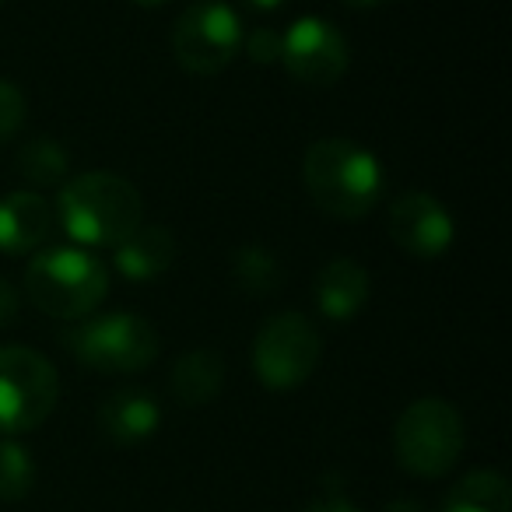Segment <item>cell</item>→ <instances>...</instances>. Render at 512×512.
Segmentation results:
<instances>
[{
	"mask_svg": "<svg viewBox=\"0 0 512 512\" xmlns=\"http://www.w3.org/2000/svg\"><path fill=\"white\" fill-rule=\"evenodd\" d=\"M60 344L85 369L102 376H130L158 358V334L148 320L130 313H106L64 330Z\"/></svg>",
	"mask_w": 512,
	"mask_h": 512,
	"instance_id": "277c9868",
	"label": "cell"
},
{
	"mask_svg": "<svg viewBox=\"0 0 512 512\" xmlns=\"http://www.w3.org/2000/svg\"><path fill=\"white\" fill-rule=\"evenodd\" d=\"M242 43H246V53L253 64H278L281 60V32L256 29L249 36H242Z\"/></svg>",
	"mask_w": 512,
	"mask_h": 512,
	"instance_id": "44dd1931",
	"label": "cell"
},
{
	"mask_svg": "<svg viewBox=\"0 0 512 512\" xmlns=\"http://www.w3.org/2000/svg\"><path fill=\"white\" fill-rule=\"evenodd\" d=\"M18 306H22V299H18L15 285H8V281L0 278V327L15 320V316H18Z\"/></svg>",
	"mask_w": 512,
	"mask_h": 512,
	"instance_id": "603a6c76",
	"label": "cell"
},
{
	"mask_svg": "<svg viewBox=\"0 0 512 512\" xmlns=\"http://www.w3.org/2000/svg\"><path fill=\"white\" fill-rule=\"evenodd\" d=\"M369 292H372L369 271H365L358 260H351V256L330 260V264L316 274V285H313L316 306L334 323L355 320L365 309V302H369Z\"/></svg>",
	"mask_w": 512,
	"mask_h": 512,
	"instance_id": "4fadbf2b",
	"label": "cell"
},
{
	"mask_svg": "<svg viewBox=\"0 0 512 512\" xmlns=\"http://www.w3.org/2000/svg\"><path fill=\"white\" fill-rule=\"evenodd\" d=\"M249 8H256V11H274V8H281L285 0H246Z\"/></svg>",
	"mask_w": 512,
	"mask_h": 512,
	"instance_id": "d4e9b609",
	"label": "cell"
},
{
	"mask_svg": "<svg viewBox=\"0 0 512 512\" xmlns=\"http://www.w3.org/2000/svg\"><path fill=\"white\" fill-rule=\"evenodd\" d=\"M25 123V95L18 85H11L8 78H0V144H8L11 137H18Z\"/></svg>",
	"mask_w": 512,
	"mask_h": 512,
	"instance_id": "ffe728a7",
	"label": "cell"
},
{
	"mask_svg": "<svg viewBox=\"0 0 512 512\" xmlns=\"http://www.w3.org/2000/svg\"><path fill=\"white\" fill-rule=\"evenodd\" d=\"M383 512H428V509H425V505H418V502H407V498H404V502H390Z\"/></svg>",
	"mask_w": 512,
	"mask_h": 512,
	"instance_id": "cb8c5ba5",
	"label": "cell"
},
{
	"mask_svg": "<svg viewBox=\"0 0 512 512\" xmlns=\"http://www.w3.org/2000/svg\"><path fill=\"white\" fill-rule=\"evenodd\" d=\"M242 50V22L225 0H197L172 29V53L179 67L197 78L221 74Z\"/></svg>",
	"mask_w": 512,
	"mask_h": 512,
	"instance_id": "ba28073f",
	"label": "cell"
},
{
	"mask_svg": "<svg viewBox=\"0 0 512 512\" xmlns=\"http://www.w3.org/2000/svg\"><path fill=\"white\" fill-rule=\"evenodd\" d=\"M53 232V211L39 193L18 190L0 200V253L25 256L46 246Z\"/></svg>",
	"mask_w": 512,
	"mask_h": 512,
	"instance_id": "7c38bea8",
	"label": "cell"
},
{
	"mask_svg": "<svg viewBox=\"0 0 512 512\" xmlns=\"http://www.w3.org/2000/svg\"><path fill=\"white\" fill-rule=\"evenodd\" d=\"M25 295L53 320H85L106 302L109 271L81 246H46L25 267Z\"/></svg>",
	"mask_w": 512,
	"mask_h": 512,
	"instance_id": "3957f363",
	"label": "cell"
},
{
	"mask_svg": "<svg viewBox=\"0 0 512 512\" xmlns=\"http://www.w3.org/2000/svg\"><path fill=\"white\" fill-rule=\"evenodd\" d=\"M323 355V337L316 323L302 313H278L256 330L253 372L274 393L302 386L316 372Z\"/></svg>",
	"mask_w": 512,
	"mask_h": 512,
	"instance_id": "52a82bcc",
	"label": "cell"
},
{
	"mask_svg": "<svg viewBox=\"0 0 512 512\" xmlns=\"http://www.w3.org/2000/svg\"><path fill=\"white\" fill-rule=\"evenodd\" d=\"M57 214L81 249H116L144 225V200L116 172H81L60 186Z\"/></svg>",
	"mask_w": 512,
	"mask_h": 512,
	"instance_id": "6da1fadb",
	"label": "cell"
},
{
	"mask_svg": "<svg viewBox=\"0 0 512 512\" xmlns=\"http://www.w3.org/2000/svg\"><path fill=\"white\" fill-rule=\"evenodd\" d=\"M302 179L313 204L337 221H362L383 193L379 158L348 137H323L309 144Z\"/></svg>",
	"mask_w": 512,
	"mask_h": 512,
	"instance_id": "7a4b0ae2",
	"label": "cell"
},
{
	"mask_svg": "<svg viewBox=\"0 0 512 512\" xmlns=\"http://www.w3.org/2000/svg\"><path fill=\"white\" fill-rule=\"evenodd\" d=\"M281 64L302 85L330 88L344 78L351 64L348 39L334 22L306 15L281 36Z\"/></svg>",
	"mask_w": 512,
	"mask_h": 512,
	"instance_id": "9c48e42d",
	"label": "cell"
},
{
	"mask_svg": "<svg viewBox=\"0 0 512 512\" xmlns=\"http://www.w3.org/2000/svg\"><path fill=\"white\" fill-rule=\"evenodd\" d=\"M176 264V239L162 225H141L116 246V267L127 281H158Z\"/></svg>",
	"mask_w": 512,
	"mask_h": 512,
	"instance_id": "5bb4252c",
	"label": "cell"
},
{
	"mask_svg": "<svg viewBox=\"0 0 512 512\" xmlns=\"http://www.w3.org/2000/svg\"><path fill=\"white\" fill-rule=\"evenodd\" d=\"M60 400V376L46 355L8 344L0 348V435L39 428Z\"/></svg>",
	"mask_w": 512,
	"mask_h": 512,
	"instance_id": "8992f818",
	"label": "cell"
},
{
	"mask_svg": "<svg viewBox=\"0 0 512 512\" xmlns=\"http://www.w3.org/2000/svg\"><path fill=\"white\" fill-rule=\"evenodd\" d=\"M306 512H358V509L348 495H341V491H323L316 502L306 505Z\"/></svg>",
	"mask_w": 512,
	"mask_h": 512,
	"instance_id": "7402d4cb",
	"label": "cell"
},
{
	"mask_svg": "<svg viewBox=\"0 0 512 512\" xmlns=\"http://www.w3.org/2000/svg\"><path fill=\"white\" fill-rule=\"evenodd\" d=\"M169 383L179 404H186V407L211 404L221 393V383H225V358L211 348L186 351V355L172 365Z\"/></svg>",
	"mask_w": 512,
	"mask_h": 512,
	"instance_id": "9a60e30c",
	"label": "cell"
},
{
	"mask_svg": "<svg viewBox=\"0 0 512 512\" xmlns=\"http://www.w3.org/2000/svg\"><path fill=\"white\" fill-rule=\"evenodd\" d=\"M456 225L449 211L425 190H407L390 207V239L418 260H435L453 246Z\"/></svg>",
	"mask_w": 512,
	"mask_h": 512,
	"instance_id": "30bf717a",
	"label": "cell"
},
{
	"mask_svg": "<svg viewBox=\"0 0 512 512\" xmlns=\"http://www.w3.org/2000/svg\"><path fill=\"white\" fill-rule=\"evenodd\" d=\"M348 8H358V11H365V8H376V4H383V0H344Z\"/></svg>",
	"mask_w": 512,
	"mask_h": 512,
	"instance_id": "484cf974",
	"label": "cell"
},
{
	"mask_svg": "<svg viewBox=\"0 0 512 512\" xmlns=\"http://www.w3.org/2000/svg\"><path fill=\"white\" fill-rule=\"evenodd\" d=\"M134 4H141V8H162V4H169V0H134Z\"/></svg>",
	"mask_w": 512,
	"mask_h": 512,
	"instance_id": "4316f807",
	"label": "cell"
},
{
	"mask_svg": "<svg viewBox=\"0 0 512 512\" xmlns=\"http://www.w3.org/2000/svg\"><path fill=\"white\" fill-rule=\"evenodd\" d=\"M71 169V155L64 144H57L53 137H32L22 151H18V172L36 186H60Z\"/></svg>",
	"mask_w": 512,
	"mask_h": 512,
	"instance_id": "e0dca14e",
	"label": "cell"
},
{
	"mask_svg": "<svg viewBox=\"0 0 512 512\" xmlns=\"http://www.w3.org/2000/svg\"><path fill=\"white\" fill-rule=\"evenodd\" d=\"M232 274L235 285L249 295H271L281 285V267L278 256L267 246H239L232 256Z\"/></svg>",
	"mask_w": 512,
	"mask_h": 512,
	"instance_id": "ac0fdd59",
	"label": "cell"
},
{
	"mask_svg": "<svg viewBox=\"0 0 512 512\" xmlns=\"http://www.w3.org/2000/svg\"><path fill=\"white\" fill-rule=\"evenodd\" d=\"M463 418L453 404L439 397L414 400L404 407L393 428V453L397 463L414 477H442L456 467L463 453Z\"/></svg>",
	"mask_w": 512,
	"mask_h": 512,
	"instance_id": "5b68a950",
	"label": "cell"
},
{
	"mask_svg": "<svg viewBox=\"0 0 512 512\" xmlns=\"http://www.w3.org/2000/svg\"><path fill=\"white\" fill-rule=\"evenodd\" d=\"M99 432L113 446H141L162 425V404L155 393L141 390V386H127V390L109 393L99 404Z\"/></svg>",
	"mask_w": 512,
	"mask_h": 512,
	"instance_id": "8fae6325",
	"label": "cell"
},
{
	"mask_svg": "<svg viewBox=\"0 0 512 512\" xmlns=\"http://www.w3.org/2000/svg\"><path fill=\"white\" fill-rule=\"evenodd\" d=\"M512 488L498 470H470L446 495L442 512H509Z\"/></svg>",
	"mask_w": 512,
	"mask_h": 512,
	"instance_id": "2e32d148",
	"label": "cell"
},
{
	"mask_svg": "<svg viewBox=\"0 0 512 512\" xmlns=\"http://www.w3.org/2000/svg\"><path fill=\"white\" fill-rule=\"evenodd\" d=\"M36 484V460L15 439H0V502H22Z\"/></svg>",
	"mask_w": 512,
	"mask_h": 512,
	"instance_id": "d6986e66",
	"label": "cell"
}]
</instances>
